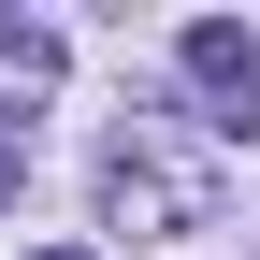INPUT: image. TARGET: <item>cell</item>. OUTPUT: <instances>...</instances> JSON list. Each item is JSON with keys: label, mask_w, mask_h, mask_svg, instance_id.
Instances as JSON below:
<instances>
[{"label": "cell", "mask_w": 260, "mask_h": 260, "mask_svg": "<svg viewBox=\"0 0 260 260\" xmlns=\"http://www.w3.org/2000/svg\"><path fill=\"white\" fill-rule=\"evenodd\" d=\"M102 203H116V232H217V188L188 174V159H159V145L102 159Z\"/></svg>", "instance_id": "6da1fadb"}, {"label": "cell", "mask_w": 260, "mask_h": 260, "mask_svg": "<svg viewBox=\"0 0 260 260\" xmlns=\"http://www.w3.org/2000/svg\"><path fill=\"white\" fill-rule=\"evenodd\" d=\"M174 58H188V87H203V130H232V145H260V44H246V29L232 15H188L174 29Z\"/></svg>", "instance_id": "7a4b0ae2"}, {"label": "cell", "mask_w": 260, "mask_h": 260, "mask_svg": "<svg viewBox=\"0 0 260 260\" xmlns=\"http://www.w3.org/2000/svg\"><path fill=\"white\" fill-rule=\"evenodd\" d=\"M15 188H29V159H15V145H0V203H15Z\"/></svg>", "instance_id": "277c9868"}, {"label": "cell", "mask_w": 260, "mask_h": 260, "mask_svg": "<svg viewBox=\"0 0 260 260\" xmlns=\"http://www.w3.org/2000/svg\"><path fill=\"white\" fill-rule=\"evenodd\" d=\"M15 102H58V29H0V116Z\"/></svg>", "instance_id": "3957f363"}]
</instances>
